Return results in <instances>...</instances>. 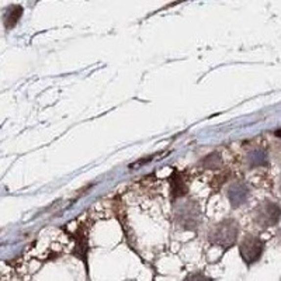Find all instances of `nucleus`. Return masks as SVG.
<instances>
[{"label":"nucleus","mask_w":281,"mask_h":281,"mask_svg":"<svg viewBox=\"0 0 281 281\" xmlns=\"http://www.w3.org/2000/svg\"><path fill=\"white\" fill-rule=\"evenodd\" d=\"M280 216H281L280 207L277 206V204L269 203V201H266L264 204H261L260 207H258V208H256V212H255L256 222L264 228L276 225V224L279 222Z\"/></svg>","instance_id":"1"},{"label":"nucleus","mask_w":281,"mask_h":281,"mask_svg":"<svg viewBox=\"0 0 281 281\" xmlns=\"http://www.w3.org/2000/svg\"><path fill=\"white\" fill-rule=\"evenodd\" d=\"M263 248H264L263 240L249 235L248 238L243 239V242L240 243V255L248 264H252L260 259Z\"/></svg>","instance_id":"2"},{"label":"nucleus","mask_w":281,"mask_h":281,"mask_svg":"<svg viewBox=\"0 0 281 281\" xmlns=\"http://www.w3.org/2000/svg\"><path fill=\"white\" fill-rule=\"evenodd\" d=\"M23 9L22 6H11L10 9L6 13V19H4V24L7 28H11L16 25V23L19 22V19L22 17Z\"/></svg>","instance_id":"3"},{"label":"nucleus","mask_w":281,"mask_h":281,"mask_svg":"<svg viewBox=\"0 0 281 281\" xmlns=\"http://www.w3.org/2000/svg\"><path fill=\"white\" fill-rule=\"evenodd\" d=\"M276 135H277V137H279V138H281V130L276 131Z\"/></svg>","instance_id":"4"}]
</instances>
